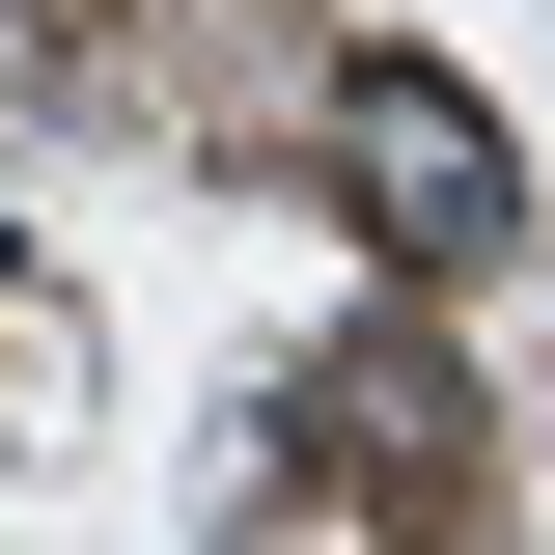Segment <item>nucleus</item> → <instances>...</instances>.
Returning a JSON list of instances; mask_svg holds the SVG:
<instances>
[{
	"instance_id": "f257e3e1",
	"label": "nucleus",
	"mask_w": 555,
	"mask_h": 555,
	"mask_svg": "<svg viewBox=\"0 0 555 555\" xmlns=\"http://www.w3.org/2000/svg\"><path fill=\"white\" fill-rule=\"evenodd\" d=\"M334 195L389 222L416 278H473L500 222H528V139H500V112H473L444 56H334Z\"/></svg>"
},
{
	"instance_id": "f03ea898",
	"label": "nucleus",
	"mask_w": 555,
	"mask_h": 555,
	"mask_svg": "<svg viewBox=\"0 0 555 555\" xmlns=\"http://www.w3.org/2000/svg\"><path fill=\"white\" fill-rule=\"evenodd\" d=\"M306 444H334V473H389V528H444V444H473V416H444V361H334V389H306Z\"/></svg>"
}]
</instances>
